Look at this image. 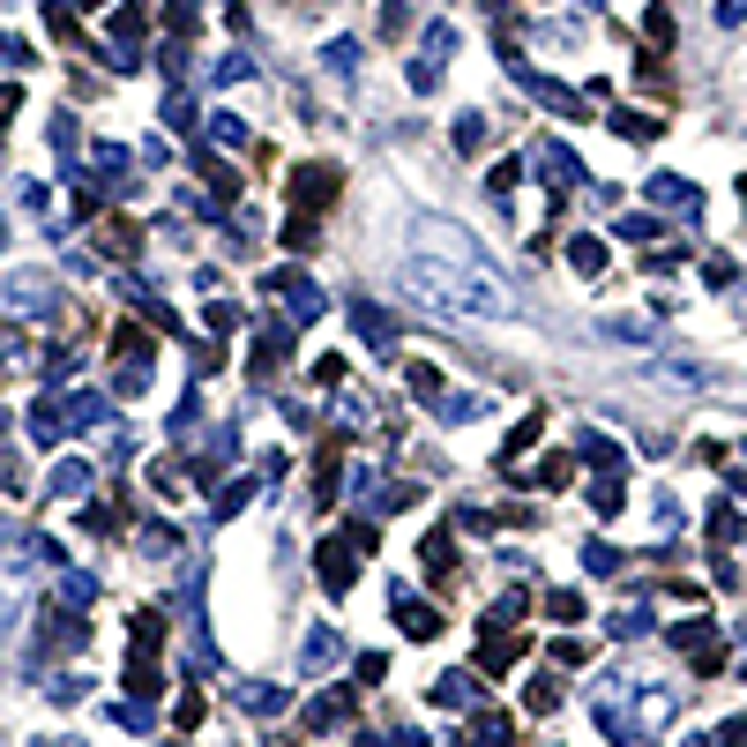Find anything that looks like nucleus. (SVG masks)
<instances>
[{
    "instance_id": "f257e3e1",
    "label": "nucleus",
    "mask_w": 747,
    "mask_h": 747,
    "mask_svg": "<svg viewBox=\"0 0 747 747\" xmlns=\"http://www.w3.org/2000/svg\"><path fill=\"white\" fill-rule=\"evenodd\" d=\"M404 291L426 299L434 314H463V322H508L516 291L494 277V262L471 248V232L449 217H418L412 254H404Z\"/></svg>"
},
{
    "instance_id": "f03ea898",
    "label": "nucleus",
    "mask_w": 747,
    "mask_h": 747,
    "mask_svg": "<svg viewBox=\"0 0 747 747\" xmlns=\"http://www.w3.org/2000/svg\"><path fill=\"white\" fill-rule=\"evenodd\" d=\"M344 195V172L336 165H299L291 172V217H285V248L291 254H314L322 240H314V217Z\"/></svg>"
},
{
    "instance_id": "7ed1b4c3",
    "label": "nucleus",
    "mask_w": 747,
    "mask_h": 747,
    "mask_svg": "<svg viewBox=\"0 0 747 747\" xmlns=\"http://www.w3.org/2000/svg\"><path fill=\"white\" fill-rule=\"evenodd\" d=\"M501 68H508V83H524V90H531L545 113H561V120H583V97H576V90H568V83H553V76H539V68H531L524 53H508V45H501Z\"/></svg>"
},
{
    "instance_id": "20e7f679",
    "label": "nucleus",
    "mask_w": 747,
    "mask_h": 747,
    "mask_svg": "<svg viewBox=\"0 0 747 747\" xmlns=\"http://www.w3.org/2000/svg\"><path fill=\"white\" fill-rule=\"evenodd\" d=\"M359 561H367V553H359V539H352V531L322 539V553H314V576H322V590H330V598H344V590H352V576H359Z\"/></svg>"
},
{
    "instance_id": "39448f33",
    "label": "nucleus",
    "mask_w": 747,
    "mask_h": 747,
    "mask_svg": "<svg viewBox=\"0 0 747 747\" xmlns=\"http://www.w3.org/2000/svg\"><path fill=\"white\" fill-rule=\"evenodd\" d=\"M53 299H60V285H53L45 269H15V277L0 285V307H8V314H53Z\"/></svg>"
},
{
    "instance_id": "423d86ee",
    "label": "nucleus",
    "mask_w": 747,
    "mask_h": 747,
    "mask_svg": "<svg viewBox=\"0 0 747 747\" xmlns=\"http://www.w3.org/2000/svg\"><path fill=\"white\" fill-rule=\"evenodd\" d=\"M673 643L688 651V665H696V673H717V665H725V635H717L710 621H680V628H673Z\"/></svg>"
},
{
    "instance_id": "0eeeda50",
    "label": "nucleus",
    "mask_w": 747,
    "mask_h": 747,
    "mask_svg": "<svg viewBox=\"0 0 747 747\" xmlns=\"http://www.w3.org/2000/svg\"><path fill=\"white\" fill-rule=\"evenodd\" d=\"M262 291H277V299H285L291 322H314V314H322V291L307 285L299 269H269V277H262Z\"/></svg>"
},
{
    "instance_id": "6e6552de",
    "label": "nucleus",
    "mask_w": 747,
    "mask_h": 747,
    "mask_svg": "<svg viewBox=\"0 0 747 747\" xmlns=\"http://www.w3.org/2000/svg\"><path fill=\"white\" fill-rule=\"evenodd\" d=\"M643 195H651L658 209H680V217H696V209H703L696 180H680V172H651V180H643Z\"/></svg>"
},
{
    "instance_id": "1a4fd4ad",
    "label": "nucleus",
    "mask_w": 747,
    "mask_h": 747,
    "mask_svg": "<svg viewBox=\"0 0 747 747\" xmlns=\"http://www.w3.org/2000/svg\"><path fill=\"white\" fill-rule=\"evenodd\" d=\"M142 23H150V15H142V8H135V0H127V8H113V68H142V60H135V38H142Z\"/></svg>"
},
{
    "instance_id": "9d476101",
    "label": "nucleus",
    "mask_w": 747,
    "mask_h": 747,
    "mask_svg": "<svg viewBox=\"0 0 747 747\" xmlns=\"http://www.w3.org/2000/svg\"><path fill=\"white\" fill-rule=\"evenodd\" d=\"M285 352H291V322H262L254 330V381H269L285 367Z\"/></svg>"
},
{
    "instance_id": "9b49d317",
    "label": "nucleus",
    "mask_w": 747,
    "mask_h": 747,
    "mask_svg": "<svg viewBox=\"0 0 747 747\" xmlns=\"http://www.w3.org/2000/svg\"><path fill=\"white\" fill-rule=\"evenodd\" d=\"M240 457V426H217L203 441V457H195V479H203V494H209V479H225V463Z\"/></svg>"
},
{
    "instance_id": "f8f14e48",
    "label": "nucleus",
    "mask_w": 747,
    "mask_h": 747,
    "mask_svg": "<svg viewBox=\"0 0 747 747\" xmlns=\"http://www.w3.org/2000/svg\"><path fill=\"white\" fill-rule=\"evenodd\" d=\"M389 613H397V628H404V635H418V643L441 628V613H434V606H418L412 590H389Z\"/></svg>"
},
{
    "instance_id": "ddd939ff",
    "label": "nucleus",
    "mask_w": 747,
    "mask_h": 747,
    "mask_svg": "<svg viewBox=\"0 0 747 747\" xmlns=\"http://www.w3.org/2000/svg\"><path fill=\"white\" fill-rule=\"evenodd\" d=\"M195 172L209 180V209H232V203H240V172L225 165V158H209V150H203V158H195Z\"/></svg>"
},
{
    "instance_id": "4468645a",
    "label": "nucleus",
    "mask_w": 747,
    "mask_h": 747,
    "mask_svg": "<svg viewBox=\"0 0 747 747\" xmlns=\"http://www.w3.org/2000/svg\"><path fill=\"white\" fill-rule=\"evenodd\" d=\"M336 658H352V651H344V635H336V628H314V635H307V651H299V673H330Z\"/></svg>"
},
{
    "instance_id": "2eb2a0df",
    "label": "nucleus",
    "mask_w": 747,
    "mask_h": 747,
    "mask_svg": "<svg viewBox=\"0 0 747 747\" xmlns=\"http://www.w3.org/2000/svg\"><path fill=\"white\" fill-rule=\"evenodd\" d=\"M352 330L367 336L373 352H389V344H397V322H389V314H381L373 299H352Z\"/></svg>"
},
{
    "instance_id": "dca6fc26",
    "label": "nucleus",
    "mask_w": 747,
    "mask_h": 747,
    "mask_svg": "<svg viewBox=\"0 0 747 747\" xmlns=\"http://www.w3.org/2000/svg\"><path fill=\"white\" fill-rule=\"evenodd\" d=\"M344 717H352V696H344V688H322V696L307 703V733H336Z\"/></svg>"
},
{
    "instance_id": "f3484780",
    "label": "nucleus",
    "mask_w": 747,
    "mask_h": 747,
    "mask_svg": "<svg viewBox=\"0 0 747 747\" xmlns=\"http://www.w3.org/2000/svg\"><path fill=\"white\" fill-rule=\"evenodd\" d=\"M606 127H613L621 142H658V135H665L658 113H628V105H613V120H606Z\"/></svg>"
},
{
    "instance_id": "a211bd4d",
    "label": "nucleus",
    "mask_w": 747,
    "mask_h": 747,
    "mask_svg": "<svg viewBox=\"0 0 747 747\" xmlns=\"http://www.w3.org/2000/svg\"><path fill=\"white\" fill-rule=\"evenodd\" d=\"M516 658H524V643H516V635L501 643V628H486V643H479V673L494 680V673H508V665H516Z\"/></svg>"
},
{
    "instance_id": "6ab92c4d",
    "label": "nucleus",
    "mask_w": 747,
    "mask_h": 747,
    "mask_svg": "<svg viewBox=\"0 0 747 747\" xmlns=\"http://www.w3.org/2000/svg\"><path fill=\"white\" fill-rule=\"evenodd\" d=\"M568 262H576V277H606V240H590V232H568Z\"/></svg>"
},
{
    "instance_id": "aec40b11",
    "label": "nucleus",
    "mask_w": 747,
    "mask_h": 747,
    "mask_svg": "<svg viewBox=\"0 0 747 747\" xmlns=\"http://www.w3.org/2000/svg\"><path fill=\"white\" fill-rule=\"evenodd\" d=\"M105 418H113V397H97V389H83V397L68 404V426H76V434H90V426H105Z\"/></svg>"
},
{
    "instance_id": "412c9836",
    "label": "nucleus",
    "mask_w": 747,
    "mask_h": 747,
    "mask_svg": "<svg viewBox=\"0 0 747 747\" xmlns=\"http://www.w3.org/2000/svg\"><path fill=\"white\" fill-rule=\"evenodd\" d=\"M576 457H583V463H598V471H621L628 449H613L606 434H576Z\"/></svg>"
},
{
    "instance_id": "4be33fe9",
    "label": "nucleus",
    "mask_w": 747,
    "mask_h": 747,
    "mask_svg": "<svg viewBox=\"0 0 747 747\" xmlns=\"http://www.w3.org/2000/svg\"><path fill=\"white\" fill-rule=\"evenodd\" d=\"M471 747H516V725H508L501 710H479V725H471Z\"/></svg>"
},
{
    "instance_id": "5701e85b",
    "label": "nucleus",
    "mask_w": 747,
    "mask_h": 747,
    "mask_svg": "<svg viewBox=\"0 0 747 747\" xmlns=\"http://www.w3.org/2000/svg\"><path fill=\"white\" fill-rule=\"evenodd\" d=\"M254 486H262V471H254V479H232L225 494L209 501V516H217V524H225V516H240V508H248V501H254Z\"/></svg>"
},
{
    "instance_id": "b1692460",
    "label": "nucleus",
    "mask_w": 747,
    "mask_h": 747,
    "mask_svg": "<svg viewBox=\"0 0 747 747\" xmlns=\"http://www.w3.org/2000/svg\"><path fill=\"white\" fill-rule=\"evenodd\" d=\"M240 710H254V717H277V710H285V688H269V680H248V688H240Z\"/></svg>"
},
{
    "instance_id": "393cba45",
    "label": "nucleus",
    "mask_w": 747,
    "mask_h": 747,
    "mask_svg": "<svg viewBox=\"0 0 747 747\" xmlns=\"http://www.w3.org/2000/svg\"><path fill=\"white\" fill-rule=\"evenodd\" d=\"M60 434H68V412H60V404H38V412H31V441H38V449H53Z\"/></svg>"
},
{
    "instance_id": "a878e982",
    "label": "nucleus",
    "mask_w": 747,
    "mask_h": 747,
    "mask_svg": "<svg viewBox=\"0 0 747 747\" xmlns=\"http://www.w3.org/2000/svg\"><path fill=\"white\" fill-rule=\"evenodd\" d=\"M135 545H142L150 561H172V553H180V531H172V524H142V531H135Z\"/></svg>"
},
{
    "instance_id": "bb28decb",
    "label": "nucleus",
    "mask_w": 747,
    "mask_h": 747,
    "mask_svg": "<svg viewBox=\"0 0 747 747\" xmlns=\"http://www.w3.org/2000/svg\"><path fill=\"white\" fill-rule=\"evenodd\" d=\"M434 703H479V680H471V673H441V680H434Z\"/></svg>"
},
{
    "instance_id": "cd10ccee",
    "label": "nucleus",
    "mask_w": 747,
    "mask_h": 747,
    "mask_svg": "<svg viewBox=\"0 0 747 747\" xmlns=\"http://www.w3.org/2000/svg\"><path fill=\"white\" fill-rule=\"evenodd\" d=\"M524 613H531V598H524V590H501V598H494V613H486V628H516Z\"/></svg>"
},
{
    "instance_id": "c85d7f7f",
    "label": "nucleus",
    "mask_w": 747,
    "mask_h": 747,
    "mask_svg": "<svg viewBox=\"0 0 747 747\" xmlns=\"http://www.w3.org/2000/svg\"><path fill=\"white\" fill-rule=\"evenodd\" d=\"M635 725H643V733H665V725H673V696H665V688H651V696H643V717H635Z\"/></svg>"
},
{
    "instance_id": "c756f323",
    "label": "nucleus",
    "mask_w": 747,
    "mask_h": 747,
    "mask_svg": "<svg viewBox=\"0 0 747 747\" xmlns=\"http://www.w3.org/2000/svg\"><path fill=\"white\" fill-rule=\"evenodd\" d=\"M733 539H740V508L717 501V508H710V545H733Z\"/></svg>"
},
{
    "instance_id": "7c9ffc66",
    "label": "nucleus",
    "mask_w": 747,
    "mask_h": 747,
    "mask_svg": "<svg viewBox=\"0 0 747 747\" xmlns=\"http://www.w3.org/2000/svg\"><path fill=\"white\" fill-rule=\"evenodd\" d=\"M209 135H217L225 150H248V120H240V113H209Z\"/></svg>"
},
{
    "instance_id": "2f4dec72",
    "label": "nucleus",
    "mask_w": 747,
    "mask_h": 747,
    "mask_svg": "<svg viewBox=\"0 0 747 747\" xmlns=\"http://www.w3.org/2000/svg\"><path fill=\"white\" fill-rule=\"evenodd\" d=\"M45 486H53V494H90V463H60V471H53V479H45Z\"/></svg>"
},
{
    "instance_id": "473e14b6",
    "label": "nucleus",
    "mask_w": 747,
    "mask_h": 747,
    "mask_svg": "<svg viewBox=\"0 0 747 747\" xmlns=\"http://www.w3.org/2000/svg\"><path fill=\"white\" fill-rule=\"evenodd\" d=\"M568 479H576V463H568V457H545L539 471H531V479H516V486H568Z\"/></svg>"
},
{
    "instance_id": "72a5a7b5",
    "label": "nucleus",
    "mask_w": 747,
    "mask_h": 747,
    "mask_svg": "<svg viewBox=\"0 0 747 747\" xmlns=\"http://www.w3.org/2000/svg\"><path fill=\"white\" fill-rule=\"evenodd\" d=\"M359 747H426L418 725H389V733H359Z\"/></svg>"
},
{
    "instance_id": "f704fd0d",
    "label": "nucleus",
    "mask_w": 747,
    "mask_h": 747,
    "mask_svg": "<svg viewBox=\"0 0 747 747\" xmlns=\"http://www.w3.org/2000/svg\"><path fill=\"white\" fill-rule=\"evenodd\" d=\"M322 60H330V76H359V38H330Z\"/></svg>"
},
{
    "instance_id": "c9c22d12",
    "label": "nucleus",
    "mask_w": 747,
    "mask_h": 747,
    "mask_svg": "<svg viewBox=\"0 0 747 747\" xmlns=\"http://www.w3.org/2000/svg\"><path fill=\"white\" fill-rule=\"evenodd\" d=\"M209 76H217V83H248L254 60H248V53H217V60H209Z\"/></svg>"
},
{
    "instance_id": "e433bc0d",
    "label": "nucleus",
    "mask_w": 747,
    "mask_h": 747,
    "mask_svg": "<svg viewBox=\"0 0 747 747\" xmlns=\"http://www.w3.org/2000/svg\"><path fill=\"white\" fill-rule=\"evenodd\" d=\"M583 568H590V576H613V568H621V545L590 539V545H583Z\"/></svg>"
},
{
    "instance_id": "4c0bfd02",
    "label": "nucleus",
    "mask_w": 747,
    "mask_h": 747,
    "mask_svg": "<svg viewBox=\"0 0 747 747\" xmlns=\"http://www.w3.org/2000/svg\"><path fill=\"white\" fill-rule=\"evenodd\" d=\"M621 501H628L621 479H598V486H590V508H598V516H621Z\"/></svg>"
},
{
    "instance_id": "58836bf2",
    "label": "nucleus",
    "mask_w": 747,
    "mask_h": 747,
    "mask_svg": "<svg viewBox=\"0 0 747 747\" xmlns=\"http://www.w3.org/2000/svg\"><path fill=\"white\" fill-rule=\"evenodd\" d=\"M516 180H524V165H516V158H501V165L486 172V195H501V203H508V195H516Z\"/></svg>"
},
{
    "instance_id": "ea45409f",
    "label": "nucleus",
    "mask_w": 747,
    "mask_h": 747,
    "mask_svg": "<svg viewBox=\"0 0 747 747\" xmlns=\"http://www.w3.org/2000/svg\"><path fill=\"white\" fill-rule=\"evenodd\" d=\"M613 635H651V606H621V613H613Z\"/></svg>"
},
{
    "instance_id": "a19ab883",
    "label": "nucleus",
    "mask_w": 747,
    "mask_h": 747,
    "mask_svg": "<svg viewBox=\"0 0 747 747\" xmlns=\"http://www.w3.org/2000/svg\"><path fill=\"white\" fill-rule=\"evenodd\" d=\"M426 568H434V576H449V568H457V545H449V531H434V539H426Z\"/></svg>"
},
{
    "instance_id": "79ce46f5",
    "label": "nucleus",
    "mask_w": 747,
    "mask_h": 747,
    "mask_svg": "<svg viewBox=\"0 0 747 747\" xmlns=\"http://www.w3.org/2000/svg\"><path fill=\"white\" fill-rule=\"evenodd\" d=\"M545 613H553L561 628H576L583 621V598H576V590H553V598H545Z\"/></svg>"
},
{
    "instance_id": "37998d69",
    "label": "nucleus",
    "mask_w": 747,
    "mask_h": 747,
    "mask_svg": "<svg viewBox=\"0 0 747 747\" xmlns=\"http://www.w3.org/2000/svg\"><path fill=\"white\" fill-rule=\"evenodd\" d=\"M449 142H457V150H479V142H486V113H463Z\"/></svg>"
},
{
    "instance_id": "c03bdc74",
    "label": "nucleus",
    "mask_w": 747,
    "mask_h": 747,
    "mask_svg": "<svg viewBox=\"0 0 747 747\" xmlns=\"http://www.w3.org/2000/svg\"><path fill=\"white\" fill-rule=\"evenodd\" d=\"M404 381H412V397H426V404H441V367H412Z\"/></svg>"
},
{
    "instance_id": "a18cd8bd",
    "label": "nucleus",
    "mask_w": 747,
    "mask_h": 747,
    "mask_svg": "<svg viewBox=\"0 0 747 747\" xmlns=\"http://www.w3.org/2000/svg\"><path fill=\"white\" fill-rule=\"evenodd\" d=\"M531 441H539V418H516V426H508V449H501V463H508V457H524Z\"/></svg>"
},
{
    "instance_id": "49530a36",
    "label": "nucleus",
    "mask_w": 747,
    "mask_h": 747,
    "mask_svg": "<svg viewBox=\"0 0 747 747\" xmlns=\"http://www.w3.org/2000/svg\"><path fill=\"white\" fill-rule=\"evenodd\" d=\"M105 717H113V725H127V733H150V710H142V703H113Z\"/></svg>"
},
{
    "instance_id": "de8ad7c7",
    "label": "nucleus",
    "mask_w": 747,
    "mask_h": 747,
    "mask_svg": "<svg viewBox=\"0 0 747 747\" xmlns=\"http://www.w3.org/2000/svg\"><path fill=\"white\" fill-rule=\"evenodd\" d=\"M621 240H628V248H651V240H658V225H651V217H621Z\"/></svg>"
},
{
    "instance_id": "09e8293b",
    "label": "nucleus",
    "mask_w": 747,
    "mask_h": 747,
    "mask_svg": "<svg viewBox=\"0 0 747 747\" xmlns=\"http://www.w3.org/2000/svg\"><path fill=\"white\" fill-rule=\"evenodd\" d=\"M203 322H209V336H217V330H232V322H240V307H232V299H209Z\"/></svg>"
},
{
    "instance_id": "8fccbe9b",
    "label": "nucleus",
    "mask_w": 747,
    "mask_h": 747,
    "mask_svg": "<svg viewBox=\"0 0 747 747\" xmlns=\"http://www.w3.org/2000/svg\"><path fill=\"white\" fill-rule=\"evenodd\" d=\"M172 725H180V733H195V725H203V696H195V688L180 696V710H172Z\"/></svg>"
},
{
    "instance_id": "3c124183",
    "label": "nucleus",
    "mask_w": 747,
    "mask_h": 747,
    "mask_svg": "<svg viewBox=\"0 0 747 747\" xmlns=\"http://www.w3.org/2000/svg\"><path fill=\"white\" fill-rule=\"evenodd\" d=\"M449 53H457V31H449V23H434V31H426V60H449Z\"/></svg>"
},
{
    "instance_id": "603ef678",
    "label": "nucleus",
    "mask_w": 747,
    "mask_h": 747,
    "mask_svg": "<svg viewBox=\"0 0 747 747\" xmlns=\"http://www.w3.org/2000/svg\"><path fill=\"white\" fill-rule=\"evenodd\" d=\"M404 23H412V8H404V0H381V38H397Z\"/></svg>"
},
{
    "instance_id": "864d4df0",
    "label": "nucleus",
    "mask_w": 747,
    "mask_h": 747,
    "mask_svg": "<svg viewBox=\"0 0 747 747\" xmlns=\"http://www.w3.org/2000/svg\"><path fill=\"white\" fill-rule=\"evenodd\" d=\"M643 38H651V45H673V8H651V23H643Z\"/></svg>"
},
{
    "instance_id": "5fc2aeb1",
    "label": "nucleus",
    "mask_w": 747,
    "mask_h": 747,
    "mask_svg": "<svg viewBox=\"0 0 747 747\" xmlns=\"http://www.w3.org/2000/svg\"><path fill=\"white\" fill-rule=\"evenodd\" d=\"M524 703H531V710H539V717H545V710L561 703V688H553V680H531V688H524Z\"/></svg>"
},
{
    "instance_id": "6e6d98bb",
    "label": "nucleus",
    "mask_w": 747,
    "mask_h": 747,
    "mask_svg": "<svg viewBox=\"0 0 747 747\" xmlns=\"http://www.w3.org/2000/svg\"><path fill=\"white\" fill-rule=\"evenodd\" d=\"M165 120H172V127H195V105H187V90H172V97H165Z\"/></svg>"
},
{
    "instance_id": "4d7b16f0",
    "label": "nucleus",
    "mask_w": 747,
    "mask_h": 747,
    "mask_svg": "<svg viewBox=\"0 0 747 747\" xmlns=\"http://www.w3.org/2000/svg\"><path fill=\"white\" fill-rule=\"evenodd\" d=\"M434 83H441V60H426V53H418V60H412V90H434Z\"/></svg>"
},
{
    "instance_id": "13d9d810",
    "label": "nucleus",
    "mask_w": 747,
    "mask_h": 747,
    "mask_svg": "<svg viewBox=\"0 0 747 747\" xmlns=\"http://www.w3.org/2000/svg\"><path fill=\"white\" fill-rule=\"evenodd\" d=\"M314 381H322V389H336V381H344V359H336V352H322V359H314Z\"/></svg>"
},
{
    "instance_id": "bf43d9fd",
    "label": "nucleus",
    "mask_w": 747,
    "mask_h": 747,
    "mask_svg": "<svg viewBox=\"0 0 747 747\" xmlns=\"http://www.w3.org/2000/svg\"><path fill=\"white\" fill-rule=\"evenodd\" d=\"M23 60H31V45H23V38H8V31H0V68H23Z\"/></svg>"
},
{
    "instance_id": "052dcab7",
    "label": "nucleus",
    "mask_w": 747,
    "mask_h": 747,
    "mask_svg": "<svg viewBox=\"0 0 747 747\" xmlns=\"http://www.w3.org/2000/svg\"><path fill=\"white\" fill-rule=\"evenodd\" d=\"M83 531L97 539V531H113V508H97V501H83Z\"/></svg>"
},
{
    "instance_id": "680f3d73",
    "label": "nucleus",
    "mask_w": 747,
    "mask_h": 747,
    "mask_svg": "<svg viewBox=\"0 0 747 747\" xmlns=\"http://www.w3.org/2000/svg\"><path fill=\"white\" fill-rule=\"evenodd\" d=\"M583 658H590V651H583V643H568V635H561V643H553V665H568V673H576Z\"/></svg>"
},
{
    "instance_id": "e2e57ef3",
    "label": "nucleus",
    "mask_w": 747,
    "mask_h": 747,
    "mask_svg": "<svg viewBox=\"0 0 747 747\" xmlns=\"http://www.w3.org/2000/svg\"><path fill=\"white\" fill-rule=\"evenodd\" d=\"M441 418H479V397H441Z\"/></svg>"
},
{
    "instance_id": "0e129e2a",
    "label": "nucleus",
    "mask_w": 747,
    "mask_h": 747,
    "mask_svg": "<svg viewBox=\"0 0 747 747\" xmlns=\"http://www.w3.org/2000/svg\"><path fill=\"white\" fill-rule=\"evenodd\" d=\"M15 113H23V90H15V83H0V120H15Z\"/></svg>"
},
{
    "instance_id": "69168bd1",
    "label": "nucleus",
    "mask_w": 747,
    "mask_h": 747,
    "mask_svg": "<svg viewBox=\"0 0 747 747\" xmlns=\"http://www.w3.org/2000/svg\"><path fill=\"white\" fill-rule=\"evenodd\" d=\"M717 747H747V717H733V725L717 733Z\"/></svg>"
},
{
    "instance_id": "338daca9",
    "label": "nucleus",
    "mask_w": 747,
    "mask_h": 747,
    "mask_svg": "<svg viewBox=\"0 0 747 747\" xmlns=\"http://www.w3.org/2000/svg\"><path fill=\"white\" fill-rule=\"evenodd\" d=\"M83 8H105V0H83Z\"/></svg>"
},
{
    "instance_id": "774afa93",
    "label": "nucleus",
    "mask_w": 747,
    "mask_h": 747,
    "mask_svg": "<svg viewBox=\"0 0 747 747\" xmlns=\"http://www.w3.org/2000/svg\"><path fill=\"white\" fill-rule=\"evenodd\" d=\"M740 203H747V180H740Z\"/></svg>"
}]
</instances>
